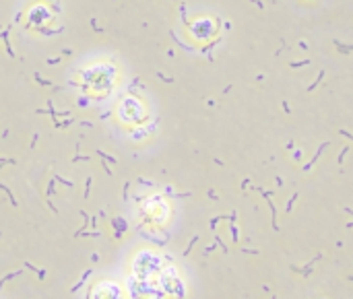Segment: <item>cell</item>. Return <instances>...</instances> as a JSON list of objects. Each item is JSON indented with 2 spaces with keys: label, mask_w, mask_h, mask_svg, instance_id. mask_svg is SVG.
I'll return each mask as SVG.
<instances>
[{
  "label": "cell",
  "mask_w": 353,
  "mask_h": 299,
  "mask_svg": "<svg viewBox=\"0 0 353 299\" xmlns=\"http://www.w3.org/2000/svg\"><path fill=\"white\" fill-rule=\"evenodd\" d=\"M99 157H103V159H108V161H110V163H118V161H116V159H114V157H110V155H105V153H103V151H99Z\"/></svg>",
  "instance_id": "obj_6"
},
{
  "label": "cell",
  "mask_w": 353,
  "mask_h": 299,
  "mask_svg": "<svg viewBox=\"0 0 353 299\" xmlns=\"http://www.w3.org/2000/svg\"><path fill=\"white\" fill-rule=\"evenodd\" d=\"M0 190H4V192H6V196H8V200H11V204H13V206H19V204H17V198L13 196V192L8 190V186H4V184H0Z\"/></svg>",
  "instance_id": "obj_2"
},
{
  "label": "cell",
  "mask_w": 353,
  "mask_h": 299,
  "mask_svg": "<svg viewBox=\"0 0 353 299\" xmlns=\"http://www.w3.org/2000/svg\"><path fill=\"white\" fill-rule=\"evenodd\" d=\"M221 219H223V217H215V219H211V229H215V227H217V223L221 221Z\"/></svg>",
  "instance_id": "obj_7"
},
{
  "label": "cell",
  "mask_w": 353,
  "mask_h": 299,
  "mask_svg": "<svg viewBox=\"0 0 353 299\" xmlns=\"http://www.w3.org/2000/svg\"><path fill=\"white\" fill-rule=\"evenodd\" d=\"M17 274H19V270H17V272H11V274H6V276H4L2 280H0V289H2V287H4V283H6V280H11V278H15Z\"/></svg>",
  "instance_id": "obj_5"
},
{
  "label": "cell",
  "mask_w": 353,
  "mask_h": 299,
  "mask_svg": "<svg viewBox=\"0 0 353 299\" xmlns=\"http://www.w3.org/2000/svg\"><path fill=\"white\" fill-rule=\"evenodd\" d=\"M196 241H198V235H194V237H192V239H190V243H188V248H186V250H184V256H188V254H190V250H192V245H194V243H196Z\"/></svg>",
  "instance_id": "obj_4"
},
{
  "label": "cell",
  "mask_w": 353,
  "mask_h": 299,
  "mask_svg": "<svg viewBox=\"0 0 353 299\" xmlns=\"http://www.w3.org/2000/svg\"><path fill=\"white\" fill-rule=\"evenodd\" d=\"M89 188H91V178H89V180H87V186H85V198H87V196H89Z\"/></svg>",
  "instance_id": "obj_9"
},
{
  "label": "cell",
  "mask_w": 353,
  "mask_h": 299,
  "mask_svg": "<svg viewBox=\"0 0 353 299\" xmlns=\"http://www.w3.org/2000/svg\"><path fill=\"white\" fill-rule=\"evenodd\" d=\"M295 198H297V194H295L293 198H291V200L287 202V213H289V210H291V206H293V202H295Z\"/></svg>",
  "instance_id": "obj_10"
},
{
  "label": "cell",
  "mask_w": 353,
  "mask_h": 299,
  "mask_svg": "<svg viewBox=\"0 0 353 299\" xmlns=\"http://www.w3.org/2000/svg\"><path fill=\"white\" fill-rule=\"evenodd\" d=\"M231 237H233V241H237V227L231 225Z\"/></svg>",
  "instance_id": "obj_8"
},
{
  "label": "cell",
  "mask_w": 353,
  "mask_h": 299,
  "mask_svg": "<svg viewBox=\"0 0 353 299\" xmlns=\"http://www.w3.org/2000/svg\"><path fill=\"white\" fill-rule=\"evenodd\" d=\"M89 274H93V270H91V268H89V270H85V274L81 276V280H78V283H76V285L72 287V293H74V291H78V289H81V287H83V283H85V280H87V276H89Z\"/></svg>",
  "instance_id": "obj_1"
},
{
  "label": "cell",
  "mask_w": 353,
  "mask_h": 299,
  "mask_svg": "<svg viewBox=\"0 0 353 299\" xmlns=\"http://www.w3.org/2000/svg\"><path fill=\"white\" fill-rule=\"evenodd\" d=\"M25 268H31L33 272H37V276H39V278H43V276H46V270H39V268H35V266L31 264V262H25Z\"/></svg>",
  "instance_id": "obj_3"
}]
</instances>
